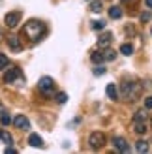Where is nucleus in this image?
Wrapping results in <instances>:
<instances>
[{
	"instance_id": "3",
	"label": "nucleus",
	"mask_w": 152,
	"mask_h": 154,
	"mask_svg": "<svg viewBox=\"0 0 152 154\" xmlns=\"http://www.w3.org/2000/svg\"><path fill=\"white\" fill-rule=\"evenodd\" d=\"M38 87H40V90H41V92L49 94V92H53V88H55V81H53L51 77H41L40 83H38Z\"/></svg>"
},
{
	"instance_id": "14",
	"label": "nucleus",
	"mask_w": 152,
	"mask_h": 154,
	"mask_svg": "<svg viewBox=\"0 0 152 154\" xmlns=\"http://www.w3.org/2000/svg\"><path fill=\"white\" fill-rule=\"evenodd\" d=\"M120 53H122V55H126V57L133 55V45H132V43H124V45H120Z\"/></svg>"
},
{
	"instance_id": "11",
	"label": "nucleus",
	"mask_w": 152,
	"mask_h": 154,
	"mask_svg": "<svg viewBox=\"0 0 152 154\" xmlns=\"http://www.w3.org/2000/svg\"><path fill=\"white\" fill-rule=\"evenodd\" d=\"M28 145H30V147H43V139L38 134H32L28 137Z\"/></svg>"
},
{
	"instance_id": "1",
	"label": "nucleus",
	"mask_w": 152,
	"mask_h": 154,
	"mask_svg": "<svg viewBox=\"0 0 152 154\" xmlns=\"http://www.w3.org/2000/svg\"><path fill=\"white\" fill-rule=\"evenodd\" d=\"M23 34L26 38H30L32 42H38V40H41V36L45 34V25L38 19H30L25 25V28H23Z\"/></svg>"
},
{
	"instance_id": "9",
	"label": "nucleus",
	"mask_w": 152,
	"mask_h": 154,
	"mask_svg": "<svg viewBox=\"0 0 152 154\" xmlns=\"http://www.w3.org/2000/svg\"><path fill=\"white\" fill-rule=\"evenodd\" d=\"M133 92H135V85L133 83H122V96L124 98H130V96H133Z\"/></svg>"
},
{
	"instance_id": "20",
	"label": "nucleus",
	"mask_w": 152,
	"mask_h": 154,
	"mask_svg": "<svg viewBox=\"0 0 152 154\" xmlns=\"http://www.w3.org/2000/svg\"><path fill=\"white\" fill-rule=\"evenodd\" d=\"M102 10H103V6H102V2H98V0L92 2V6H90V11H92V13H100Z\"/></svg>"
},
{
	"instance_id": "28",
	"label": "nucleus",
	"mask_w": 152,
	"mask_h": 154,
	"mask_svg": "<svg viewBox=\"0 0 152 154\" xmlns=\"http://www.w3.org/2000/svg\"><path fill=\"white\" fill-rule=\"evenodd\" d=\"M145 107H147V109H152V98H147L145 100Z\"/></svg>"
},
{
	"instance_id": "31",
	"label": "nucleus",
	"mask_w": 152,
	"mask_h": 154,
	"mask_svg": "<svg viewBox=\"0 0 152 154\" xmlns=\"http://www.w3.org/2000/svg\"><path fill=\"white\" fill-rule=\"evenodd\" d=\"M0 38H2V30H0Z\"/></svg>"
},
{
	"instance_id": "12",
	"label": "nucleus",
	"mask_w": 152,
	"mask_h": 154,
	"mask_svg": "<svg viewBox=\"0 0 152 154\" xmlns=\"http://www.w3.org/2000/svg\"><path fill=\"white\" fill-rule=\"evenodd\" d=\"M105 92H107V98H111V100H117L118 98V90H117V87L115 85H107V88H105Z\"/></svg>"
},
{
	"instance_id": "7",
	"label": "nucleus",
	"mask_w": 152,
	"mask_h": 154,
	"mask_svg": "<svg viewBox=\"0 0 152 154\" xmlns=\"http://www.w3.org/2000/svg\"><path fill=\"white\" fill-rule=\"evenodd\" d=\"M113 143H115V147H117L120 152H130V145L126 143L124 137H115V139H113Z\"/></svg>"
},
{
	"instance_id": "5",
	"label": "nucleus",
	"mask_w": 152,
	"mask_h": 154,
	"mask_svg": "<svg viewBox=\"0 0 152 154\" xmlns=\"http://www.w3.org/2000/svg\"><path fill=\"white\" fill-rule=\"evenodd\" d=\"M13 124H15V128H19V130H28L30 128V120L25 117V115H17V117L13 119Z\"/></svg>"
},
{
	"instance_id": "13",
	"label": "nucleus",
	"mask_w": 152,
	"mask_h": 154,
	"mask_svg": "<svg viewBox=\"0 0 152 154\" xmlns=\"http://www.w3.org/2000/svg\"><path fill=\"white\" fill-rule=\"evenodd\" d=\"M109 17L111 19H120V17H122V10H120L118 6H113L109 10Z\"/></svg>"
},
{
	"instance_id": "16",
	"label": "nucleus",
	"mask_w": 152,
	"mask_h": 154,
	"mask_svg": "<svg viewBox=\"0 0 152 154\" xmlns=\"http://www.w3.org/2000/svg\"><path fill=\"white\" fill-rule=\"evenodd\" d=\"M90 58H92L94 64H102L103 62V55H102V53H98V51H94L92 55H90Z\"/></svg>"
},
{
	"instance_id": "29",
	"label": "nucleus",
	"mask_w": 152,
	"mask_h": 154,
	"mask_svg": "<svg viewBox=\"0 0 152 154\" xmlns=\"http://www.w3.org/2000/svg\"><path fill=\"white\" fill-rule=\"evenodd\" d=\"M145 4H147V8H152V0H145Z\"/></svg>"
},
{
	"instance_id": "26",
	"label": "nucleus",
	"mask_w": 152,
	"mask_h": 154,
	"mask_svg": "<svg viewBox=\"0 0 152 154\" xmlns=\"http://www.w3.org/2000/svg\"><path fill=\"white\" fill-rule=\"evenodd\" d=\"M141 21H143V23L150 21V13H148V11H143V13H141Z\"/></svg>"
},
{
	"instance_id": "18",
	"label": "nucleus",
	"mask_w": 152,
	"mask_h": 154,
	"mask_svg": "<svg viewBox=\"0 0 152 154\" xmlns=\"http://www.w3.org/2000/svg\"><path fill=\"white\" fill-rule=\"evenodd\" d=\"M0 139H2L6 145H11V143H13V137L8 134V132H0Z\"/></svg>"
},
{
	"instance_id": "10",
	"label": "nucleus",
	"mask_w": 152,
	"mask_h": 154,
	"mask_svg": "<svg viewBox=\"0 0 152 154\" xmlns=\"http://www.w3.org/2000/svg\"><path fill=\"white\" fill-rule=\"evenodd\" d=\"M111 40H113V34L111 32H105V34H102L100 38H98V45L103 49V47H107V45L111 43Z\"/></svg>"
},
{
	"instance_id": "25",
	"label": "nucleus",
	"mask_w": 152,
	"mask_h": 154,
	"mask_svg": "<svg viewBox=\"0 0 152 154\" xmlns=\"http://www.w3.org/2000/svg\"><path fill=\"white\" fill-rule=\"evenodd\" d=\"M103 60H115V53H113V51H107V53L103 55Z\"/></svg>"
},
{
	"instance_id": "30",
	"label": "nucleus",
	"mask_w": 152,
	"mask_h": 154,
	"mask_svg": "<svg viewBox=\"0 0 152 154\" xmlns=\"http://www.w3.org/2000/svg\"><path fill=\"white\" fill-rule=\"evenodd\" d=\"M0 113H4V105L2 103H0Z\"/></svg>"
},
{
	"instance_id": "21",
	"label": "nucleus",
	"mask_w": 152,
	"mask_h": 154,
	"mask_svg": "<svg viewBox=\"0 0 152 154\" xmlns=\"http://www.w3.org/2000/svg\"><path fill=\"white\" fill-rule=\"evenodd\" d=\"M135 150L137 152H147L148 150V145L145 141H137V145H135Z\"/></svg>"
},
{
	"instance_id": "27",
	"label": "nucleus",
	"mask_w": 152,
	"mask_h": 154,
	"mask_svg": "<svg viewBox=\"0 0 152 154\" xmlns=\"http://www.w3.org/2000/svg\"><path fill=\"white\" fill-rule=\"evenodd\" d=\"M103 73H105V68H102V66L94 68V75H103Z\"/></svg>"
},
{
	"instance_id": "4",
	"label": "nucleus",
	"mask_w": 152,
	"mask_h": 154,
	"mask_svg": "<svg viewBox=\"0 0 152 154\" xmlns=\"http://www.w3.org/2000/svg\"><path fill=\"white\" fill-rule=\"evenodd\" d=\"M19 21H21V13H19V11H11V13H8V15H6V19H4L6 26H10V28H15V26L19 25Z\"/></svg>"
},
{
	"instance_id": "19",
	"label": "nucleus",
	"mask_w": 152,
	"mask_h": 154,
	"mask_svg": "<svg viewBox=\"0 0 152 154\" xmlns=\"http://www.w3.org/2000/svg\"><path fill=\"white\" fill-rule=\"evenodd\" d=\"M0 122H2V126H8V124L11 122V117H10V115H8L6 111H4V113H0Z\"/></svg>"
},
{
	"instance_id": "2",
	"label": "nucleus",
	"mask_w": 152,
	"mask_h": 154,
	"mask_svg": "<svg viewBox=\"0 0 152 154\" xmlns=\"http://www.w3.org/2000/svg\"><path fill=\"white\" fill-rule=\"evenodd\" d=\"M88 143H90V147H92L94 150L96 149H102L103 145H105V135L102 132H92L88 137Z\"/></svg>"
},
{
	"instance_id": "23",
	"label": "nucleus",
	"mask_w": 152,
	"mask_h": 154,
	"mask_svg": "<svg viewBox=\"0 0 152 154\" xmlns=\"http://www.w3.org/2000/svg\"><path fill=\"white\" fill-rule=\"evenodd\" d=\"M8 62H10V60H8V57L4 55V53H0V70H4V68L8 66Z\"/></svg>"
},
{
	"instance_id": "17",
	"label": "nucleus",
	"mask_w": 152,
	"mask_h": 154,
	"mask_svg": "<svg viewBox=\"0 0 152 154\" xmlns=\"http://www.w3.org/2000/svg\"><path fill=\"white\" fill-rule=\"evenodd\" d=\"M133 130H135V134H145L147 126H145V122H133Z\"/></svg>"
},
{
	"instance_id": "24",
	"label": "nucleus",
	"mask_w": 152,
	"mask_h": 154,
	"mask_svg": "<svg viewBox=\"0 0 152 154\" xmlns=\"http://www.w3.org/2000/svg\"><path fill=\"white\" fill-rule=\"evenodd\" d=\"M66 100H68V96H66V92H60V94L56 96V102H58V103H66Z\"/></svg>"
},
{
	"instance_id": "6",
	"label": "nucleus",
	"mask_w": 152,
	"mask_h": 154,
	"mask_svg": "<svg viewBox=\"0 0 152 154\" xmlns=\"http://www.w3.org/2000/svg\"><path fill=\"white\" fill-rule=\"evenodd\" d=\"M8 45H10V49H11V51H15V53H19V51L23 49L19 36H10V38H8Z\"/></svg>"
},
{
	"instance_id": "22",
	"label": "nucleus",
	"mask_w": 152,
	"mask_h": 154,
	"mask_svg": "<svg viewBox=\"0 0 152 154\" xmlns=\"http://www.w3.org/2000/svg\"><path fill=\"white\" fill-rule=\"evenodd\" d=\"M90 26H92V30H102V28H105V21H92V25H90Z\"/></svg>"
},
{
	"instance_id": "15",
	"label": "nucleus",
	"mask_w": 152,
	"mask_h": 154,
	"mask_svg": "<svg viewBox=\"0 0 152 154\" xmlns=\"http://www.w3.org/2000/svg\"><path fill=\"white\" fill-rule=\"evenodd\" d=\"M133 122H147V111H137L133 117Z\"/></svg>"
},
{
	"instance_id": "8",
	"label": "nucleus",
	"mask_w": 152,
	"mask_h": 154,
	"mask_svg": "<svg viewBox=\"0 0 152 154\" xmlns=\"http://www.w3.org/2000/svg\"><path fill=\"white\" fill-rule=\"evenodd\" d=\"M17 75H19V68H10V70L4 73V83H13Z\"/></svg>"
}]
</instances>
